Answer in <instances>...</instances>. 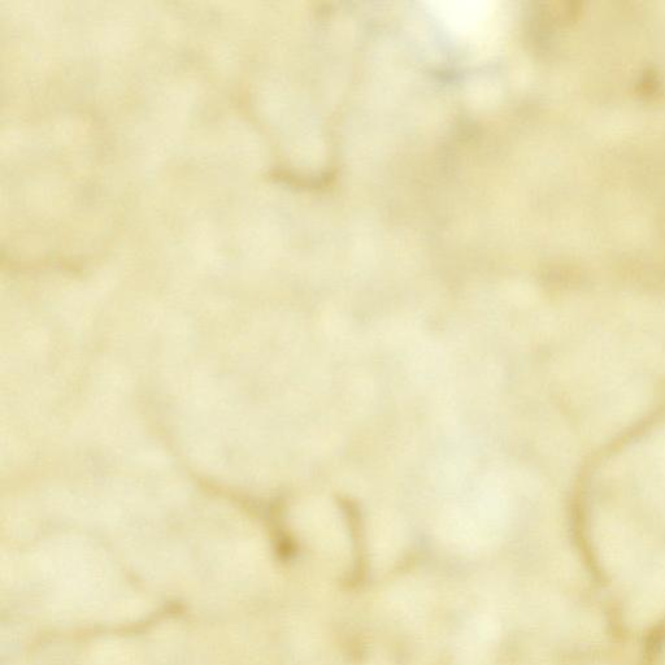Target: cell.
<instances>
[{
	"label": "cell",
	"instance_id": "cell-1",
	"mask_svg": "<svg viewBox=\"0 0 665 665\" xmlns=\"http://www.w3.org/2000/svg\"><path fill=\"white\" fill-rule=\"evenodd\" d=\"M437 13L456 32L469 36L478 32L493 15V11L482 3H446Z\"/></svg>",
	"mask_w": 665,
	"mask_h": 665
}]
</instances>
